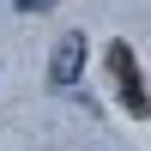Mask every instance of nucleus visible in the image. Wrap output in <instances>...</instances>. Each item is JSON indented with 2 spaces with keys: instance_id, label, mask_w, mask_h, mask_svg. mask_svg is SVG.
I'll list each match as a JSON object with an SVG mask.
<instances>
[{
  "instance_id": "3",
  "label": "nucleus",
  "mask_w": 151,
  "mask_h": 151,
  "mask_svg": "<svg viewBox=\"0 0 151 151\" xmlns=\"http://www.w3.org/2000/svg\"><path fill=\"white\" fill-rule=\"evenodd\" d=\"M60 0H12V12H24V18H36V12H55Z\"/></svg>"
},
{
  "instance_id": "1",
  "label": "nucleus",
  "mask_w": 151,
  "mask_h": 151,
  "mask_svg": "<svg viewBox=\"0 0 151 151\" xmlns=\"http://www.w3.org/2000/svg\"><path fill=\"white\" fill-rule=\"evenodd\" d=\"M109 67H115L121 109H127L133 121H145V115H151V91H145V79H139V60H133V48H127V42H109Z\"/></svg>"
},
{
  "instance_id": "2",
  "label": "nucleus",
  "mask_w": 151,
  "mask_h": 151,
  "mask_svg": "<svg viewBox=\"0 0 151 151\" xmlns=\"http://www.w3.org/2000/svg\"><path fill=\"white\" fill-rule=\"evenodd\" d=\"M85 55H91L85 30H60V42L48 48V85H55V91H73V85L85 79Z\"/></svg>"
}]
</instances>
